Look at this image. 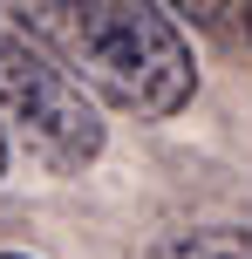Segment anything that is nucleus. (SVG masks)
<instances>
[{
	"label": "nucleus",
	"mask_w": 252,
	"mask_h": 259,
	"mask_svg": "<svg viewBox=\"0 0 252 259\" xmlns=\"http://www.w3.org/2000/svg\"><path fill=\"white\" fill-rule=\"evenodd\" d=\"M7 130L48 170H89L109 143L103 109L62 75V62L21 41L14 27H0V137Z\"/></svg>",
	"instance_id": "nucleus-2"
},
{
	"label": "nucleus",
	"mask_w": 252,
	"mask_h": 259,
	"mask_svg": "<svg viewBox=\"0 0 252 259\" xmlns=\"http://www.w3.org/2000/svg\"><path fill=\"white\" fill-rule=\"evenodd\" d=\"M0 259H27V252H0Z\"/></svg>",
	"instance_id": "nucleus-6"
},
{
	"label": "nucleus",
	"mask_w": 252,
	"mask_h": 259,
	"mask_svg": "<svg viewBox=\"0 0 252 259\" xmlns=\"http://www.w3.org/2000/svg\"><path fill=\"white\" fill-rule=\"evenodd\" d=\"M245 41H252V7H245Z\"/></svg>",
	"instance_id": "nucleus-5"
},
{
	"label": "nucleus",
	"mask_w": 252,
	"mask_h": 259,
	"mask_svg": "<svg viewBox=\"0 0 252 259\" xmlns=\"http://www.w3.org/2000/svg\"><path fill=\"white\" fill-rule=\"evenodd\" d=\"M14 34L62 62L82 96L164 123L198 96V55L184 27L150 0H34L14 7Z\"/></svg>",
	"instance_id": "nucleus-1"
},
{
	"label": "nucleus",
	"mask_w": 252,
	"mask_h": 259,
	"mask_svg": "<svg viewBox=\"0 0 252 259\" xmlns=\"http://www.w3.org/2000/svg\"><path fill=\"white\" fill-rule=\"evenodd\" d=\"M0 178H7V137H0Z\"/></svg>",
	"instance_id": "nucleus-4"
},
{
	"label": "nucleus",
	"mask_w": 252,
	"mask_h": 259,
	"mask_svg": "<svg viewBox=\"0 0 252 259\" xmlns=\"http://www.w3.org/2000/svg\"><path fill=\"white\" fill-rule=\"evenodd\" d=\"M150 259H252V225H184L164 232Z\"/></svg>",
	"instance_id": "nucleus-3"
}]
</instances>
